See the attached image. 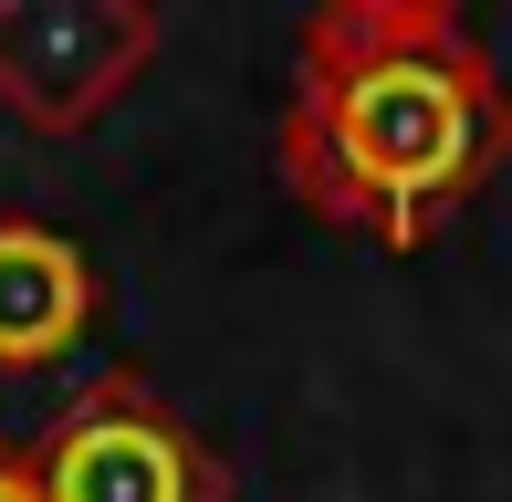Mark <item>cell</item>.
<instances>
[{
	"label": "cell",
	"mask_w": 512,
	"mask_h": 502,
	"mask_svg": "<svg viewBox=\"0 0 512 502\" xmlns=\"http://www.w3.org/2000/svg\"><path fill=\"white\" fill-rule=\"evenodd\" d=\"M157 53L168 11L147 0H0V116H21L32 136H84Z\"/></svg>",
	"instance_id": "obj_2"
},
{
	"label": "cell",
	"mask_w": 512,
	"mask_h": 502,
	"mask_svg": "<svg viewBox=\"0 0 512 502\" xmlns=\"http://www.w3.org/2000/svg\"><path fill=\"white\" fill-rule=\"evenodd\" d=\"M272 168L324 231L418 251L512 168V84L450 0H314Z\"/></svg>",
	"instance_id": "obj_1"
},
{
	"label": "cell",
	"mask_w": 512,
	"mask_h": 502,
	"mask_svg": "<svg viewBox=\"0 0 512 502\" xmlns=\"http://www.w3.org/2000/svg\"><path fill=\"white\" fill-rule=\"evenodd\" d=\"M42 502H230V471L209 440L157 398L136 367L84 377V398L32 440Z\"/></svg>",
	"instance_id": "obj_3"
},
{
	"label": "cell",
	"mask_w": 512,
	"mask_h": 502,
	"mask_svg": "<svg viewBox=\"0 0 512 502\" xmlns=\"http://www.w3.org/2000/svg\"><path fill=\"white\" fill-rule=\"evenodd\" d=\"M0 502H42V471H32V440H0Z\"/></svg>",
	"instance_id": "obj_5"
},
{
	"label": "cell",
	"mask_w": 512,
	"mask_h": 502,
	"mask_svg": "<svg viewBox=\"0 0 512 502\" xmlns=\"http://www.w3.org/2000/svg\"><path fill=\"white\" fill-rule=\"evenodd\" d=\"M105 325V272L53 220H0V367H63Z\"/></svg>",
	"instance_id": "obj_4"
}]
</instances>
